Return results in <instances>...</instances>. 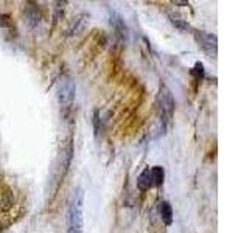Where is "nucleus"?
Returning a JSON list of instances; mask_svg holds the SVG:
<instances>
[{
	"mask_svg": "<svg viewBox=\"0 0 249 233\" xmlns=\"http://www.w3.org/2000/svg\"><path fill=\"white\" fill-rule=\"evenodd\" d=\"M137 186L140 190H148L150 186H153L151 183V173H150V168L143 169L140 176L137 177Z\"/></svg>",
	"mask_w": 249,
	"mask_h": 233,
	"instance_id": "nucleus-6",
	"label": "nucleus"
},
{
	"mask_svg": "<svg viewBox=\"0 0 249 233\" xmlns=\"http://www.w3.org/2000/svg\"><path fill=\"white\" fill-rule=\"evenodd\" d=\"M171 22H173V25L178 28V30H181L184 31V33H189V31H192V27L189 25V22L181 19V17H171Z\"/></svg>",
	"mask_w": 249,
	"mask_h": 233,
	"instance_id": "nucleus-9",
	"label": "nucleus"
},
{
	"mask_svg": "<svg viewBox=\"0 0 249 233\" xmlns=\"http://www.w3.org/2000/svg\"><path fill=\"white\" fill-rule=\"evenodd\" d=\"M58 98H59V103L62 107H70L75 100V84L64 78L61 83H59V89H58Z\"/></svg>",
	"mask_w": 249,
	"mask_h": 233,
	"instance_id": "nucleus-4",
	"label": "nucleus"
},
{
	"mask_svg": "<svg viewBox=\"0 0 249 233\" xmlns=\"http://www.w3.org/2000/svg\"><path fill=\"white\" fill-rule=\"evenodd\" d=\"M193 75H196V76H198V80H199V78H202V75H204V68H202V64H201V62H196V64H195Z\"/></svg>",
	"mask_w": 249,
	"mask_h": 233,
	"instance_id": "nucleus-10",
	"label": "nucleus"
},
{
	"mask_svg": "<svg viewBox=\"0 0 249 233\" xmlns=\"http://www.w3.org/2000/svg\"><path fill=\"white\" fill-rule=\"evenodd\" d=\"M111 23L114 25V28L117 30V33L122 34L123 37L128 34V28H126V25H124V22L122 20L120 16H114V17H111Z\"/></svg>",
	"mask_w": 249,
	"mask_h": 233,
	"instance_id": "nucleus-8",
	"label": "nucleus"
},
{
	"mask_svg": "<svg viewBox=\"0 0 249 233\" xmlns=\"http://www.w3.org/2000/svg\"><path fill=\"white\" fill-rule=\"evenodd\" d=\"M195 39H196V42L202 49V51H206L212 58L216 56L218 41L215 34H210L207 31H195Z\"/></svg>",
	"mask_w": 249,
	"mask_h": 233,
	"instance_id": "nucleus-3",
	"label": "nucleus"
},
{
	"mask_svg": "<svg viewBox=\"0 0 249 233\" xmlns=\"http://www.w3.org/2000/svg\"><path fill=\"white\" fill-rule=\"evenodd\" d=\"M151 173V183L153 186H159L163 183V177H165V171H163L162 166H153L150 168Z\"/></svg>",
	"mask_w": 249,
	"mask_h": 233,
	"instance_id": "nucleus-7",
	"label": "nucleus"
},
{
	"mask_svg": "<svg viewBox=\"0 0 249 233\" xmlns=\"http://www.w3.org/2000/svg\"><path fill=\"white\" fill-rule=\"evenodd\" d=\"M84 227V193L81 188L73 191L72 200L69 207V232L83 233Z\"/></svg>",
	"mask_w": 249,
	"mask_h": 233,
	"instance_id": "nucleus-1",
	"label": "nucleus"
},
{
	"mask_svg": "<svg viewBox=\"0 0 249 233\" xmlns=\"http://www.w3.org/2000/svg\"><path fill=\"white\" fill-rule=\"evenodd\" d=\"M158 107H159L163 120L171 118V115H173V111H175V100H173V97H171L170 90L165 87V85H162L160 87L159 97H158Z\"/></svg>",
	"mask_w": 249,
	"mask_h": 233,
	"instance_id": "nucleus-2",
	"label": "nucleus"
},
{
	"mask_svg": "<svg viewBox=\"0 0 249 233\" xmlns=\"http://www.w3.org/2000/svg\"><path fill=\"white\" fill-rule=\"evenodd\" d=\"M159 213H160L162 221L165 222L167 225H170L171 222H173V210H171V205L168 204V202H165V200L160 202Z\"/></svg>",
	"mask_w": 249,
	"mask_h": 233,
	"instance_id": "nucleus-5",
	"label": "nucleus"
}]
</instances>
